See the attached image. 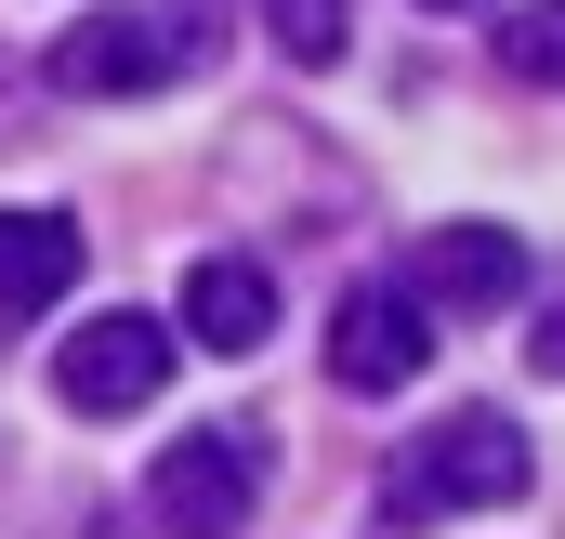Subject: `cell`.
I'll return each instance as SVG.
<instances>
[{
	"label": "cell",
	"instance_id": "obj_10",
	"mask_svg": "<svg viewBox=\"0 0 565 539\" xmlns=\"http://www.w3.org/2000/svg\"><path fill=\"white\" fill-rule=\"evenodd\" d=\"M277 53L289 66H329L342 53V0H277Z\"/></svg>",
	"mask_w": 565,
	"mask_h": 539
},
{
	"label": "cell",
	"instance_id": "obj_1",
	"mask_svg": "<svg viewBox=\"0 0 565 539\" xmlns=\"http://www.w3.org/2000/svg\"><path fill=\"white\" fill-rule=\"evenodd\" d=\"M526 434L500 421V408H447L434 434L395 447V474H382V514L395 527H422V514H487V500H526Z\"/></svg>",
	"mask_w": 565,
	"mask_h": 539
},
{
	"label": "cell",
	"instance_id": "obj_2",
	"mask_svg": "<svg viewBox=\"0 0 565 539\" xmlns=\"http://www.w3.org/2000/svg\"><path fill=\"white\" fill-rule=\"evenodd\" d=\"M224 13H237V0H145V13H93V27H66L53 80H66V93H171L184 66L224 53Z\"/></svg>",
	"mask_w": 565,
	"mask_h": 539
},
{
	"label": "cell",
	"instance_id": "obj_11",
	"mask_svg": "<svg viewBox=\"0 0 565 539\" xmlns=\"http://www.w3.org/2000/svg\"><path fill=\"white\" fill-rule=\"evenodd\" d=\"M422 13H487V0H422Z\"/></svg>",
	"mask_w": 565,
	"mask_h": 539
},
{
	"label": "cell",
	"instance_id": "obj_7",
	"mask_svg": "<svg viewBox=\"0 0 565 539\" xmlns=\"http://www.w3.org/2000/svg\"><path fill=\"white\" fill-rule=\"evenodd\" d=\"M526 289V251L500 237V224H434L422 237V316H487V303H513Z\"/></svg>",
	"mask_w": 565,
	"mask_h": 539
},
{
	"label": "cell",
	"instance_id": "obj_5",
	"mask_svg": "<svg viewBox=\"0 0 565 539\" xmlns=\"http://www.w3.org/2000/svg\"><path fill=\"white\" fill-rule=\"evenodd\" d=\"M422 369H434V316L408 303V289L369 276V289L329 316V382H342V395H408Z\"/></svg>",
	"mask_w": 565,
	"mask_h": 539
},
{
	"label": "cell",
	"instance_id": "obj_6",
	"mask_svg": "<svg viewBox=\"0 0 565 539\" xmlns=\"http://www.w3.org/2000/svg\"><path fill=\"white\" fill-rule=\"evenodd\" d=\"M277 329V276L250 264V251H198L184 264V329L171 342H198V356H250Z\"/></svg>",
	"mask_w": 565,
	"mask_h": 539
},
{
	"label": "cell",
	"instance_id": "obj_9",
	"mask_svg": "<svg viewBox=\"0 0 565 539\" xmlns=\"http://www.w3.org/2000/svg\"><path fill=\"white\" fill-rule=\"evenodd\" d=\"M500 66H513V80H540V93H553V66H565V27H553V0H540V13H513V27H500Z\"/></svg>",
	"mask_w": 565,
	"mask_h": 539
},
{
	"label": "cell",
	"instance_id": "obj_4",
	"mask_svg": "<svg viewBox=\"0 0 565 539\" xmlns=\"http://www.w3.org/2000/svg\"><path fill=\"white\" fill-rule=\"evenodd\" d=\"M158 382H171V329L132 316V303H106V316L66 329V356H53V395L79 408V421H119V408H145Z\"/></svg>",
	"mask_w": 565,
	"mask_h": 539
},
{
	"label": "cell",
	"instance_id": "obj_3",
	"mask_svg": "<svg viewBox=\"0 0 565 539\" xmlns=\"http://www.w3.org/2000/svg\"><path fill=\"white\" fill-rule=\"evenodd\" d=\"M145 514H158V539H250V514H264V434L250 421L171 434L158 474H145Z\"/></svg>",
	"mask_w": 565,
	"mask_h": 539
},
{
	"label": "cell",
	"instance_id": "obj_8",
	"mask_svg": "<svg viewBox=\"0 0 565 539\" xmlns=\"http://www.w3.org/2000/svg\"><path fill=\"white\" fill-rule=\"evenodd\" d=\"M79 289V224L66 211H0V316H53Z\"/></svg>",
	"mask_w": 565,
	"mask_h": 539
}]
</instances>
